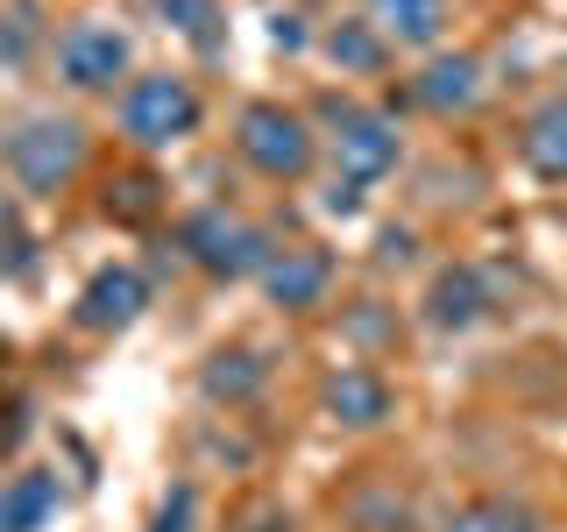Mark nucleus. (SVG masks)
I'll use <instances>...</instances> for the list:
<instances>
[{"mask_svg": "<svg viewBox=\"0 0 567 532\" xmlns=\"http://www.w3.org/2000/svg\"><path fill=\"white\" fill-rule=\"evenodd\" d=\"M235 150L248 156V171H262L270 185H298L319 156V135H312L306 114H291V106H277V100H256V106H241V121H235Z\"/></svg>", "mask_w": 567, "mask_h": 532, "instance_id": "nucleus-1", "label": "nucleus"}, {"mask_svg": "<svg viewBox=\"0 0 567 532\" xmlns=\"http://www.w3.org/2000/svg\"><path fill=\"white\" fill-rule=\"evenodd\" d=\"M199 93H192L185 79H171V71H150V79H135L128 93H121V129H128L142 150H171V142H185L199 129Z\"/></svg>", "mask_w": 567, "mask_h": 532, "instance_id": "nucleus-2", "label": "nucleus"}, {"mask_svg": "<svg viewBox=\"0 0 567 532\" xmlns=\"http://www.w3.org/2000/svg\"><path fill=\"white\" fill-rule=\"evenodd\" d=\"M177 242H185V256L199 263L213 277H262V263H270V242H262L256 221H241V213H192L185 227H177Z\"/></svg>", "mask_w": 567, "mask_h": 532, "instance_id": "nucleus-3", "label": "nucleus"}, {"mask_svg": "<svg viewBox=\"0 0 567 532\" xmlns=\"http://www.w3.org/2000/svg\"><path fill=\"white\" fill-rule=\"evenodd\" d=\"M8 171L22 192H64L85 171V129L79 121H29L8 135Z\"/></svg>", "mask_w": 567, "mask_h": 532, "instance_id": "nucleus-4", "label": "nucleus"}, {"mask_svg": "<svg viewBox=\"0 0 567 532\" xmlns=\"http://www.w3.org/2000/svg\"><path fill=\"white\" fill-rule=\"evenodd\" d=\"M333 164H341L348 185H383L390 171H398V129H390L383 114H369V106H348L333 100Z\"/></svg>", "mask_w": 567, "mask_h": 532, "instance_id": "nucleus-5", "label": "nucleus"}, {"mask_svg": "<svg viewBox=\"0 0 567 532\" xmlns=\"http://www.w3.org/2000/svg\"><path fill=\"white\" fill-rule=\"evenodd\" d=\"M128 71V35L106 22H71L58 35V79L71 93H106V85Z\"/></svg>", "mask_w": 567, "mask_h": 532, "instance_id": "nucleus-6", "label": "nucleus"}, {"mask_svg": "<svg viewBox=\"0 0 567 532\" xmlns=\"http://www.w3.org/2000/svg\"><path fill=\"white\" fill-rule=\"evenodd\" d=\"M142 306H150V277H142L135 263H106V270H93L85 291H79V327L121 334V327L142 319Z\"/></svg>", "mask_w": 567, "mask_h": 532, "instance_id": "nucleus-7", "label": "nucleus"}, {"mask_svg": "<svg viewBox=\"0 0 567 532\" xmlns=\"http://www.w3.org/2000/svg\"><path fill=\"white\" fill-rule=\"evenodd\" d=\"M327 284H333V263L319 248H270V263H262V291L284 313H312L327 298Z\"/></svg>", "mask_w": 567, "mask_h": 532, "instance_id": "nucleus-8", "label": "nucleus"}, {"mask_svg": "<svg viewBox=\"0 0 567 532\" xmlns=\"http://www.w3.org/2000/svg\"><path fill=\"white\" fill-rule=\"evenodd\" d=\"M518 156H525V171H532V177H546V185H567V93L539 100V106L525 114V129H518Z\"/></svg>", "mask_w": 567, "mask_h": 532, "instance_id": "nucleus-9", "label": "nucleus"}, {"mask_svg": "<svg viewBox=\"0 0 567 532\" xmlns=\"http://www.w3.org/2000/svg\"><path fill=\"white\" fill-rule=\"evenodd\" d=\"M58 511H64V490L50 469H22L0 483V532H50Z\"/></svg>", "mask_w": 567, "mask_h": 532, "instance_id": "nucleus-10", "label": "nucleus"}, {"mask_svg": "<svg viewBox=\"0 0 567 532\" xmlns=\"http://www.w3.org/2000/svg\"><path fill=\"white\" fill-rule=\"evenodd\" d=\"M327 412L341 426H383L390 419V383L377 369H341V377H327Z\"/></svg>", "mask_w": 567, "mask_h": 532, "instance_id": "nucleus-11", "label": "nucleus"}, {"mask_svg": "<svg viewBox=\"0 0 567 532\" xmlns=\"http://www.w3.org/2000/svg\"><path fill=\"white\" fill-rule=\"evenodd\" d=\"M489 306V291H483V277L468 270V263H454V270H440L433 277V291H425V319L433 327H475Z\"/></svg>", "mask_w": 567, "mask_h": 532, "instance_id": "nucleus-12", "label": "nucleus"}, {"mask_svg": "<svg viewBox=\"0 0 567 532\" xmlns=\"http://www.w3.org/2000/svg\"><path fill=\"white\" fill-rule=\"evenodd\" d=\"M475 93H483V64L475 58H433L419 71V100L433 114H461V106H475Z\"/></svg>", "mask_w": 567, "mask_h": 532, "instance_id": "nucleus-13", "label": "nucleus"}, {"mask_svg": "<svg viewBox=\"0 0 567 532\" xmlns=\"http://www.w3.org/2000/svg\"><path fill=\"white\" fill-rule=\"evenodd\" d=\"M377 8V29L390 35V43H440V29H447V0H369Z\"/></svg>", "mask_w": 567, "mask_h": 532, "instance_id": "nucleus-14", "label": "nucleus"}, {"mask_svg": "<svg viewBox=\"0 0 567 532\" xmlns=\"http://www.w3.org/2000/svg\"><path fill=\"white\" fill-rule=\"evenodd\" d=\"M440 532H539V511L518 504V497H468V504L447 511Z\"/></svg>", "mask_w": 567, "mask_h": 532, "instance_id": "nucleus-15", "label": "nucleus"}, {"mask_svg": "<svg viewBox=\"0 0 567 532\" xmlns=\"http://www.w3.org/2000/svg\"><path fill=\"white\" fill-rule=\"evenodd\" d=\"M35 43H43V14H35V0L0 8V71H22L35 58Z\"/></svg>", "mask_w": 567, "mask_h": 532, "instance_id": "nucleus-16", "label": "nucleus"}, {"mask_svg": "<svg viewBox=\"0 0 567 532\" xmlns=\"http://www.w3.org/2000/svg\"><path fill=\"white\" fill-rule=\"evenodd\" d=\"M156 14L177 29V35H192L199 50H213L220 43V0H150Z\"/></svg>", "mask_w": 567, "mask_h": 532, "instance_id": "nucleus-17", "label": "nucleus"}, {"mask_svg": "<svg viewBox=\"0 0 567 532\" xmlns=\"http://www.w3.org/2000/svg\"><path fill=\"white\" fill-rule=\"evenodd\" d=\"M262 383V362H256V355H213V369H206V390H213V398H248V390H256Z\"/></svg>", "mask_w": 567, "mask_h": 532, "instance_id": "nucleus-18", "label": "nucleus"}, {"mask_svg": "<svg viewBox=\"0 0 567 532\" xmlns=\"http://www.w3.org/2000/svg\"><path fill=\"white\" fill-rule=\"evenodd\" d=\"M327 50H333V64H348V71H383V43L362 22H341L327 35Z\"/></svg>", "mask_w": 567, "mask_h": 532, "instance_id": "nucleus-19", "label": "nucleus"}, {"mask_svg": "<svg viewBox=\"0 0 567 532\" xmlns=\"http://www.w3.org/2000/svg\"><path fill=\"white\" fill-rule=\"evenodd\" d=\"M185 525H192V490L177 483V490H171V504H164V519H156V532H185Z\"/></svg>", "mask_w": 567, "mask_h": 532, "instance_id": "nucleus-20", "label": "nucleus"}]
</instances>
